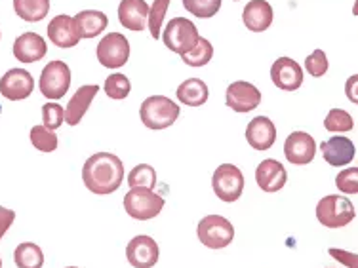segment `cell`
Masks as SVG:
<instances>
[{
    "instance_id": "52a82bcc",
    "label": "cell",
    "mask_w": 358,
    "mask_h": 268,
    "mask_svg": "<svg viewBox=\"0 0 358 268\" xmlns=\"http://www.w3.org/2000/svg\"><path fill=\"white\" fill-rule=\"evenodd\" d=\"M212 186H214L215 196L221 202H236L242 196L244 191V175L241 168L233 164H221L214 172L212 177Z\"/></svg>"
},
{
    "instance_id": "3957f363",
    "label": "cell",
    "mask_w": 358,
    "mask_h": 268,
    "mask_svg": "<svg viewBox=\"0 0 358 268\" xmlns=\"http://www.w3.org/2000/svg\"><path fill=\"white\" fill-rule=\"evenodd\" d=\"M162 42L164 46L173 54L185 55L187 52L199 44V29L194 25L193 21L187 20V17H173V20L168 21L164 33H162Z\"/></svg>"
},
{
    "instance_id": "f1b7e54d",
    "label": "cell",
    "mask_w": 358,
    "mask_h": 268,
    "mask_svg": "<svg viewBox=\"0 0 358 268\" xmlns=\"http://www.w3.org/2000/svg\"><path fill=\"white\" fill-rule=\"evenodd\" d=\"M168 6H170V0H155L149 8L147 25H149V31H151V36L155 40H159L162 36V25H164V15L168 12Z\"/></svg>"
},
{
    "instance_id": "603a6c76",
    "label": "cell",
    "mask_w": 358,
    "mask_h": 268,
    "mask_svg": "<svg viewBox=\"0 0 358 268\" xmlns=\"http://www.w3.org/2000/svg\"><path fill=\"white\" fill-rule=\"evenodd\" d=\"M75 23L76 27H78L80 38H96V36L101 35L107 29L109 20L99 10H84V12L75 15Z\"/></svg>"
},
{
    "instance_id": "d6a6232c",
    "label": "cell",
    "mask_w": 358,
    "mask_h": 268,
    "mask_svg": "<svg viewBox=\"0 0 358 268\" xmlns=\"http://www.w3.org/2000/svg\"><path fill=\"white\" fill-rule=\"evenodd\" d=\"M324 128L331 133L336 131H351L355 128V122H352V117L343 109H331L328 114H326V120H324Z\"/></svg>"
},
{
    "instance_id": "8d00e7d4",
    "label": "cell",
    "mask_w": 358,
    "mask_h": 268,
    "mask_svg": "<svg viewBox=\"0 0 358 268\" xmlns=\"http://www.w3.org/2000/svg\"><path fill=\"white\" fill-rule=\"evenodd\" d=\"M328 253L330 257H334L336 261H339L341 265L349 268H358V255L351 253V251H345V249H338V248H330L328 249Z\"/></svg>"
},
{
    "instance_id": "4dcf8cb0",
    "label": "cell",
    "mask_w": 358,
    "mask_h": 268,
    "mask_svg": "<svg viewBox=\"0 0 358 268\" xmlns=\"http://www.w3.org/2000/svg\"><path fill=\"white\" fill-rule=\"evenodd\" d=\"M31 143L36 151L54 152L57 149V135H54V131L46 126H35L31 130Z\"/></svg>"
},
{
    "instance_id": "d590c367",
    "label": "cell",
    "mask_w": 358,
    "mask_h": 268,
    "mask_svg": "<svg viewBox=\"0 0 358 268\" xmlns=\"http://www.w3.org/2000/svg\"><path fill=\"white\" fill-rule=\"evenodd\" d=\"M328 67H330V63H328V57L324 54L322 50H315L313 54L305 59V70L309 73L310 76H315V78H320L328 73Z\"/></svg>"
},
{
    "instance_id": "f546056e",
    "label": "cell",
    "mask_w": 358,
    "mask_h": 268,
    "mask_svg": "<svg viewBox=\"0 0 358 268\" xmlns=\"http://www.w3.org/2000/svg\"><path fill=\"white\" fill-rule=\"evenodd\" d=\"M103 89L107 97L110 99H126L130 96L131 91V84L128 80V76L120 75V73H115V75L107 76V80L103 84Z\"/></svg>"
},
{
    "instance_id": "b9f144b4",
    "label": "cell",
    "mask_w": 358,
    "mask_h": 268,
    "mask_svg": "<svg viewBox=\"0 0 358 268\" xmlns=\"http://www.w3.org/2000/svg\"><path fill=\"white\" fill-rule=\"evenodd\" d=\"M67 268H78V267H67Z\"/></svg>"
},
{
    "instance_id": "f35d334b",
    "label": "cell",
    "mask_w": 358,
    "mask_h": 268,
    "mask_svg": "<svg viewBox=\"0 0 358 268\" xmlns=\"http://www.w3.org/2000/svg\"><path fill=\"white\" fill-rule=\"evenodd\" d=\"M345 96L352 105H358V75H352L345 82Z\"/></svg>"
},
{
    "instance_id": "4fadbf2b",
    "label": "cell",
    "mask_w": 358,
    "mask_h": 268,
    "mask_svg": "<svg viewBox=\"0 0 358 268\" xmlns=\"http://www.w3.org/2000/svg\"><path fill=\"white\" fill-rule=\"evenodd\" d=\"M271 80L278 89L284 91H296L303 84V70L301 65L289 57H278L271 65Z\"/></svg>"
},
{
    "instance_id": "9c48e42d",
    "label": "cell",
    "mask_w": 358,
    "mask_h": 268,
    "mask_svg": "<svg viewBox=\"0 0 358 268\" xmlns=\"http://www.w3.org/2000/svg\"><path fill=\"white\" fill-rule=\"evenodd\" d=\"M38 86H41V91L44 97H48V99H62L71 86L69 65L65 61H59V59L50 61L42 69Z\"/></svg>"
},
{
    "instance_id": "2e32d148",
    "label": "cell",
    "mask_w": 358,
    "mask_h": 268,
    "mask_svg": "<svg viewBox=\"0 0 358 268\" xmlns=\"http://www.w3.org/2000/svg\"><path fill=\"white\" fill-rule=\"evenodd\" d=\"M324 160L334 168H343L355 160V143L345 135H334L328 141L320 143Z\"/></svg>"
},
{
    "instance_id": "60d3db41",
    "label": "cell",
    "mask_w": 358,
    "mask_h": 268,
    "mask_svg": "<svg viewBox=\"0 0 358 268\" xmlns=\"http://www.w3.org/2000/svg\"><path fill=\"white\" fill-rule=\"evenodd\" d=\"M0 268H2V259H0Z\"/></svg>"
},
{
    "instance_id": "d6986e66",
    "label": "cell",
    "mask_w": 358,
    "mask_h": 268,
    "mask_svg": "<svg viewBox=\"0 0 358 268\" xmlns=\"http://www.w3.org/2000/svg\"><path fill=\"white\" fill-rule=\"evenodd\" d=\"M149 20V4L145 0H120L118 4V21L124 29L143 31Z\"/></svg>"
},
{
    "instance_id": "74e56055",
    "label": "cell",
    "mask_w": 358,
    "mask_h": 268,
    "mask_svg": "<svg viewBox=\"0 0 358 268\" xmlns=\"http://www.w3.org/2000/svg\"><path fill=\"white\" fill-rule=\"evenodd\" d=\"M15 221V211L8 209V207L0 206V240L2 236L8 232V228L12 227V223Z\"/></svg>"
},
{
    "instance_id": "30bf717a",
    "label": "cell",
    "mask_w": 358,
    "mask_h": 268,
    "mask_svg": "<svg viewBox=\"0 0 358 268\" xmlns=\"http://www.w3.org/2000/svg\"><path fill=\"white\" fill-rule=\"evenodd\" d=\"M225 101H227L229 109L244 114V112H252V110L259 107V103H262V91L255 88L254 84L238 80V82L229 84Z\"/></svg>"
},
{
    "instance_id": "5bb4252c",
    "label": "cell",
    "mask_w": 358,
    "mask_h": 268,
    "mask_svg": "<svg viewBox=\"0 0 358 268\" xmlns=\"http://www.w3.org/2000/svg\"><path fill=\"white\" fill-rule=\"evenodd\" d=\"M33 89H35V80L25 69H10L0 78V94L10 101L27 99Z\"/></svg>"
},
{
    "instance_id": "5b68a950",
    "label": "cell",
    "mask_w": 358,
    "mask_h": 268,
    "mask_svg": "<svg viewBox=\"0 0 358 268\" xmlns=\"http://www.w3.org/2000/svg\"><path fill=\"white\" fill-rule=\"evenodd\" d=\"M124 209L138 221L155 219L164 209V198L151 188H130L124 196Z\"/></svg>"
},
{
    "instance_id": "8fae6325",
    "label": "cell",
    "mask_w": 358,
    "mask_h": 268,
    "mask_svg": "<svg viewBox=\"0 0 358 268\" xmlns=\"http://www.w3.org/2000/svg\"><path fill=\"white\" fill-rule=\"evenodd\" d=\"M126 257L134 268H152L159 262V244L152 240L151 236H145V234L136 236L126 248Z\"/></svg>"
},
{
    "instance_id": "d4e9b609",
    "label": "cell",
    "mask_w": 358,
    "mask_h": 268,
    "mask_svg": "<svg viewBox=\"0 0 358 268\" xmlns=\"http://www.w3.org/2000/svg\"><path fill=\"white\" fill-rule=\"evenodd\" d=\"M14 10L23 21L36 23L48 15L50 0H14Z\"/></svg>"
},
{
    "instance_id": "e0dca14e",
    "label": "cell",
    "mask_w": 358,
    "mask_h": 268,
    "mask_svg": "<svg viewBox=\"0 0 358 268\" xmlns=\"http://www.w3.org/2000/svg\"><path fill=\"white\" fill-rule=\"evenodd\" d=\"M48 36L57 48H73L80 42L75 17H71L67 14L55 15L54 20L50 21Z\"/></svg>"
},
{
    "instance_id": "ffe728a7",
    "label": "cell",
    "mask_w": 358,
    "mask_h": 268,
    "mask_svg": "<svg viewBox=\"0 0 358 268\" xmlns=\"http://www.w3.org/2000/svg\"><path fill=\"white\" fill-rule=\"evenodd\" d=\"M48 52L46 40L36 33H23L14 42V57L21 63H35Z\"/></svg>"
},
{
    "instance_id": "277c9868",
    "label": "cell",
    "mask_w": 358,
    "mask_h": 268,
    "mask_svg": "<svg viewBox=\"0 0 358 268\" xmlns=\"http://www.w3.org/2000/svg\"><path fill=\"white\" fill-rule=\"evenodd\" d=\"M355 206L349 198L330 194L324 196L317 204V219L326 228H341L347 227L355 219Z\"/></svg>"
},
{
    "instance_id": "4316f807",
    "label": "cell",
    "mask_w": 358,
    "mask_h": 268,
    "mask_svg": "<svg viewBox=\"0 0 358 268\" xmlns=\"http://www.w3.org/2000/svg\"><path fill=\"white\" fill-rule=\"evenodd\" d=\"M212 57H214V46H212V42L208 40V38H202V36H200L199 44L191 52L181 55V59L189 67H204V65L212 61Z\"/></svg>"
},
{
    "instance_id": "e575fe53",
    "label": "cell",
    "mask_w": 358,
    "mask_h": 268,
    "mask_svg": "<svg viewBox=\"0 0 358 268\" xmlns=\"http://www.w3.org/2000/svg\"><path fill=\"white\" fill-rule=\"evenodd\" d=\"M336 186L339 188V193L347 196L358 194V168H347L343 172H339L336 177Z\"/></svg>"
},
{
    "instance_id": "1f68e13d",
    "label": "cell",
    "mask_w": 358,
    "mask_h": 268,
    "mask_svg": "<svg viewBox=\"0 0 358 268\" xmlns=\"http://www.w3.org/2000/svg\"><path fill=\"white\" fill-rule=\"evenodd\" d=\"M183 8L194 17H214L221 8V0H183Z\"/></svg>"
},
{
    "instance_id": "484cf974",
    "label": "cell",
    "mask_w": 358,
    "mask_h": 268,
    "mask_svg": "<svg viewBox=\"0 0 358 268\" xmlns=\"http://www.w3.org/2000/svg\"><path fill=\"white\" fill-rule=\"evenodd\" d=\"M14 261L17 268H42L44 253L33 241H23L14 251Z\"/></svg>"
},
{
    "instance_id": "83f0119b",
    "label": "cell",
    "mask_w": 358,
    "mask_h": 268,
    "mask_svg": "<svg viewBox=\"0 0 358 268\" xmlns=\"http://www.w3.org/2000/svg\"><path fill=\"white\" fill-rule=\"evenodd\" d=\"M130 188H155L157 186V172L149 164H139L128 175Z\"/></svg>"
},
{
    "instance_id": "8992f818",
    "label": "cell",
    "mask_w": 358,
    "mask_h": 268,
    "mask_svg": "<svg viewBox=\"0 0 358 268\" xmlns=\"http://www.w3.org/2000/svg\"><path fill=\"white\" fill-rule=\"evenodd\" d=\"M199 240L202 246L210 249H223L227 248L229 244L234 238V228L231 221L221 217V215H208L199 223Z\"/></svg>"
},
{
    "instance_id": "ab89813d",
    "label": "cell",
    "mask_w": 358,
    "mask_h": 268,
    "mask_svg": "<svg viewBox=\"0 0 358 268\" xmlns=\"http://www.w3.org/2000/svg\"><path fill=\"white\" fill-rule=\"evenodd\" d=\"M352 14L358 15V0H357V2H355V6H352Z\"/></svg>"
},
{
    "instance_id": "cb8c5ba5",
    "label": "cell",
    "mask_w": 358,
    "mask_h": 268,
    "mask_svg": "<svg viewBox=\"0 0 358 268\" xmlns=\"http://www.w3.org/2000/svg\"><path fill=\"white\" fill-rule=\"evenodd\" d=\"M176 96H178L181 105L202 107V105H206L210 91H208V86L204 80H200V78H189L185 82L179 84V88L176 89Z\"/></svg>"
},
{
    "instance_id": "7a4b0ae2",
    "label": "cell",
    "mask_w": 358,
    "mask_h": 268,
    "mask_svg": "<svg viewBox=\"0 0 358 268\" xmlns=\"http://www.w3.org/2000/svg\"><path fill=\"white\" fill-rule=\"evenodd\" d=\"M179 105H176L170 97L151 96L145 99L139 109V117L145 128L149 130H166L176 124L179 118Z\"/></svg>"
},
{
    "instance_id": "7402d4cb",
    "label": "cell",
    "mask_w": 358,
    "mask_h": 268,
    "mask_svg": "<svg viewBox=\"0 0 358 268\" xmlns=\"http://www.w3.org/2000/svg\"><path fill=\"white\" fill-rule=\"evenodd\" d=\"M242 21L252 33H263L273 23V8L267 0H250L242 12Z\"/></svg>"
},
{
    "instance_id": "44dd1931",
    "label": "cell",
    "mask_w": 358,
    "mask_h": 268,
    "mask_svg": "<svg viewBox=\"0 0 358 268\" xmlns=\"http://www.w3.org/2000/svg\"><path fill=\"white\" fill-rule=\"evenodd\" d=\"M97 91H99L97 84H88V86H83V88L76 89L75 96L71 97V101L67 103V109H65V122L67 124H80V120L88 112L90 105L94 101V97L97 96Z\"/></svg>"
},
{
    "instance_id": "6da1fadb",
    "label": "cell",
    "mask_w": 358,
    "mask_h": 268,
    "mask_svg": "<svg viewBox=\"0 0 358 268\" xmlns=\"http://www.w3.org/2000/svg\"><path fill=\"white\" fill-rule=\"evenodd\" d=\"M83 181L90 193L97 196L117 193L124 181V164L113 152L92 154L83 168Z\"/></svg>"
},
{
    "instance_id": "ac0fdd59",
    "label": "cell",
    "mask_w": 358,
    "mask_h": 268,
    "mask_svg": "<svg viewBox=\"0 0 358 268\" xmlns=\"http://www.w3.org/2000/svg\"><path fill=\"white\" fill-rule=\"evenodd\" d=\"M246 141L254 151H268L276 141V128L267 117H255L246 128Z\"/></svg>"
},
{
    "instance_id": "ba28073f",
    "label": "cell",
    "mask_w": 358,
    "mask_h": 268,
    "mask_svg": "<svg viewBox=\"0 0 358 268\" xmlns=\"http://www.w3.org/2000/svg\"><path fill=\"white\" fill-rule=\"evenodd\" d=\"M96 54L105 69H120L130 59V42L120 33H109L97 44Z\"/></svg>"
},
{
    "instance_id": "836d02e7",
    "label": "cell",
    "mask_w": 358,
    "mask_h": 268,
    "mask_svg": "<svg viewBox=\"0 0 358 268\" xmlns=\"http://www.w3.org/2000/svg\"><path fill=\"white\" fill-rule=\"evenodd\" d=\"M65 122V109L62 105L50 101L42 107V126H46L48 130H57Z\"/></svg>"
},
{
    "instance_id": "7c38bea8",
    "label": "cell",
    "mask_w": 358,
    "mask_h": 268,
    "mask_svg": "<svg viewBox=\"0 0 358 268\" xmlns=\"http://www.w3.org/2000/svg\"><path fill=\"white\" fill-rule=\"evenodd\" d=\"M284 154L289 164L307 165L317 154V143L305 131H294L284 141Z\"/></svg>"
},
{
    "instance_id": "9a60e30c",
    "label": "cell",
    "mask_w": 358,
    "mask_h": 268,
    "mask_svg": "<svg viewBox=\"0 0 358 268\" xmlns=\"http://www.w3.org/2000/svg\"><path fill=\"white\" fill-rule=\"evenodd\" d=\"M288 181V173L278 160H263L255 170V183L263 193H278Z\"/></svg>"
}]
</instances>
